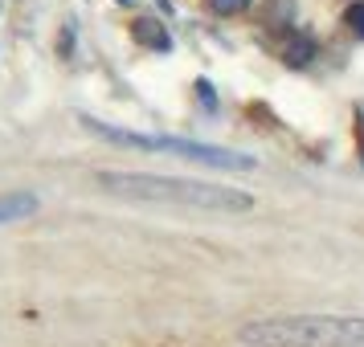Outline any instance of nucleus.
<instances>
[{"mask_svg":"<svg viewBox=\"0 0 364 347\" xmlns=\"http://www.w3.org/2000/svg\"><path fill=\"white\" fill-rule=\"evenodd\" d=\"M95 184L127 200H156V204H181V209H205V213H250L254 209V197L242 188L156 176V172H99Z\"/></svg>","mask_w":364,"mask_h":347,"instance_id":"obj_1","label":"nucleus"},{"mask_svg":"<svg viewBox=\"0 0 364 347\" xmlns=\"http://www.w3.org/2000/svg\"><path fill=\"white\" fill-rule=\"evenodd\" d=\"M242 347H364V314H266L237 327Z\"/></svg>","mask_w":364,"mask_h":347,"instance_id":"obj_2","label":"nucleus"},{"mask_svg":"<svg viewBox=\"0 0 364 347\" xmlns=\"http://www.w3.org/2000/svg\"><path fill=\"white\" fill-rule=\"evenodd\" d=\"M82 127L99 139H111V143H123V148H139V151H168L176 160H188V164H205V167H221V172H254L258 160L246 155V151H230L217 148V143H200V139H181V135H144V131H127V127H115V123H102V119L82 115Z\"/></svg>","mask_w":364,"mask_h":347,"instance_id":"obj_3","label":"nucleus"},{"mask_svg":"<svg viewBox=\"0 0 364 347\" xmlns=\"http://www.w3.org/2000/svg\"><path fill=\"white\" fill-rule=\"evenodd\" d=\"M41 209V200L33 192H0V225H13V221H25Z\"/></svg>","mask_w":364,"mask_h":347,"instance_id":"obj_4","label":"nucleus"},{"mask_svg":"<svg viewBox=\"0 0 364 347\" xmlns=\"http://www.w3.org/2000/svg\"><path fill=\"white\" fill-rule=\"evenodd\" d=\"M132 37L139 41V45H148V50H160V53H168L172 50V37H168V29L160 25V21H151V17H139L132 25Z\"/></svg>","mask_w":364,"mask_h":347,"instance_id":"obj_5","label":"nucleus"},{"mask_svg":"<svg viewBox=\"0 0 364 347\" xmlns=\"http://www.w3.org/2000/svg\"><path fill=\"white\" fill-rule=\"evenodd\" d=\"M254 0H209V9L221 13V17H237V13H246Z\"/></svg>","mask_w":364,"mask_h":347,"instance_id":"obj_6","label":"nucleus"},{"mask_svg":"<svg viewBox=\"0 0 364 347\" xmlns=\"http://www.w3.org/2000/svg\"><path fill=\"white\" fill-rule=\"evenodd\" d=\"M344 21H348V29H352L356 37H364V4H352Z\"/></svg>","mask_w":364,"mask_h":347,"instance_id":"obj_7","label":"nucleus"},{"mask_svg":"<svg viewBox=\"0 0 364 347\" xmlns=\"http://www.w3.org/2000/svg\"><path fill=\"white\" fill-rule=\"evenodd\" d=\"M197 90H200V102H205V106L213 111V86H209L205 78H200V82H197Z\"/></svg>","mask_w":364,"mask_h":347,"instance_id":"obj_8","label":"nucleus"},{"mask_svg":"<svg viewBox=\"0 0 364 347\" xmlns=\"http://www.w3.org/2000/svg\"><path fill=\"white\" fill-rule=\"evenodd\" d=\"M115 4H135V0H115Z\"/></svg>","mask_w":364,"mask_h":347,"instance_id":"obj_9","label":"nucleus"}]
</instances>
